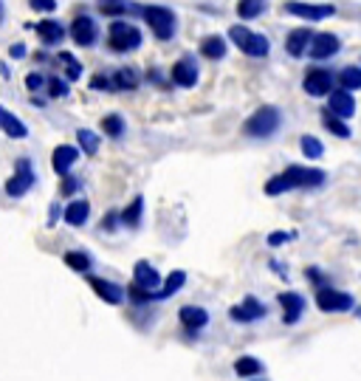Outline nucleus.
Returning a JSON list of instances; mask_svg holds the SVG:
<instances>
[{
    "instance_id": "7",
    "label": "nucleus",
    "mask_w": 361,
    "mask_h": 381,
    "mask_svg": "<svg viewBox=\"0 0 361 381\" xmlns=\"http://www.w3.org/2000/svg\"><path fill=\"white\" fill-rule=\"evenodd\" d=\"M316 308L322 314H347L355 308V299L353 294L347 291H339L333 285H324V288H316Z\"/></svg>"
},
{
    "instance_id": "22",
    "label": "nucleus",
    "mask_w": 361,
    "mask_h": 381,
    "mask_svg": "<svg viewBox=\"0 0 361 381\" xmlns=\"http://www.w3.org/2000/svg\"><path fill=\"white\" fill-rule=\"evenodd\" d=\"M88 218H91V204H88L85 198H74V201H68V207H65V212H63V221H65L68 226L79 229V226H85V224H88Z\"/></svg>"
},
{
    "instance_id": "35",
    "label": "nucleus",
    "mask_w": 361,
    "mask_h": 381,
    "mask_svg": "<svg viewBox=\"0 0 361 381\" xmlns=\"http://www.w3.org/2000/svg\"><path fill=\"white\" fill-rule=\"evenodd\" d=\"M77 141H79V150H82L85 155H96V153H99V136H96L93 130H88V127L77 130Z\"/></svg>"
},
{
    "instance_id": "25",
    "label": "nucleus",
    "mask_w": 361,
    "mask_h": 381,
    "mask_svg": "<svg viewBox=\"0 0 361 381\" xmlns=\"http://www.w3.org/2000/svg\"><path fill=\"white\" fill-rule=\"evenodd\" d=\"M110 82H113V91H136L141 85V74H138V68L124 65L110 77Z\"/></svg>"
},
{
    "instance_id": "20",
    "label": "nucleus",
    "mask_w": 361,
    "mask_h": 381,
    "mask_svg": "<svg viewBox=\"0 0 361 381\" xmlns=\"http://www.w3.org/2000/svg\"><path fill=\"white\" fill-rule=\"evenodd\" d=\"M133 283L155 294V291L161 288V274L155 271V266H152V263H147V260H138V263L133 266Z\"/></svg>"
},
{
    "instance_id": "12",
    "label": "nucleus",
    "mask_w": 361,
    "mask_h": 381,
    "mask_svg": "<svg viewBox=\"0 0 361 381\" xmlns=\"http://www.w3.org/2000/svg\"><path fill=\"white\" fill-rule=\"evenodd\" d=\"M339 51H341V40H339L333 32H319V34L313 37L310 49H308V57H310L313 63H327V60H333Z\"/></svg>"
},
{
    "instance_id": "9",
    "label": "nucleus",
    "mask_w": 361,
    "mask_h": 381,
    "mask_svg": "<svg viewBox=\"0 0 361 381\" xmlns=\"http://www.w3.org/2000/svg\"><path fill=\"white\" fill-rule=\"evenodd\" d=\"M169 79L175 88H195L198 79H201V65L195 60V54H184V57H178L172 71H169Z\"/></svg>"
},
{
    "instance_id": "33",
    "label": "nucleus",
    "mask_w": 361,
    "mask_h": 381,
    "mask_svg": "<svg viewBox=\"0 0 361 381\" xmlns=\"http://www.w3.org/2000/svg\"><path fill=\"white\" fill-rule=\"evenodd\" d=\"M99 127H102V133L110 136V138H122V136L127 133V122H124L122 113H107V116L99 122Z\"/></svg>"
},
{
    "instance_id": "34",
    "label": "nucleus",
    "mask_w": 361,
    "mask_h": 381,
    "mask_svg": "<svg viewBox=\"0 0 361 381\" xmlns=\"http://www.w3.org/2000/svg\"><path fill=\"white\" fill-rule=\"evenodd\" d=\"M299 150H302V155H305L308 161H319V158L324 155V144H322L319 136H313V133H305V136L299 138Z\"/></svg>"
},
{
    "instance_id": "31",
    "label": "nucleus",
    "mask_w": 361,
    "mask_h": 381,
    "mask_svg": "<svg viewBox=\"0 0 361 381\" xmlns=\"http://www.w3.org/2000/svg\"><path fill=\"white\" fill-rule=\"evenodd\" d=\"M336 82H339V88H344V91H361V65H344L339 74H336Z\"/></svg>"
},
{
    "instance_id": "11",
    "label": "nucleus",
    "mask_w": 361,
    "mask_h": 381,
    "mask_svg": "<svg viewBox=\"0 0 361 381\" xmlns=\"http://www.w3.org/2000/svg\"><path fill=\"white\" fill-rule=\"evenodd\" d=\"M265 314H268V308L257 299V297H246L240 305H232L229 308V319L232 322H237V325H251V322H260V319H265Z\"/></svg>"
},
{
    "instance_id": "15",
    "label": "nucleus",
    "mask_w": 361,
    "mask_h": 381,
    "mask_svg": "<svg viewBox=\"0 0 361 381\" xmlns=\"http://www.w3.org/2000/svg\"><path fill=\"white\" fill-rule=\"evenodd\" d=\"M71 37H74V43L77 46H96V40H99V26H96V20L93 18H88V15H79V18H74L71 20Z\"/></svg>"
},
{
    "instance_id": "48",
    "label": "nucleus",
    "mask_w": 361,
    "mask_h": 381,
    "mask_svg": "<svg viewBox=\"0 0 361 381\" xmlns=\"http://www.w3.org/2000/svg\"><path fill=\"white\" fill-rule=\"evenodd\" d=\"M268 266H271V271H277V274H280V277H282V280H285V277H288V271H285V266H282V263H280V260H271V263H268Z\"/></svg>"
},
{
    "instance_id": "53",
    "label": "nucleus",
    "mask_w": 361,
    "mask_h": 381,
    "mask_svg": "<svg viewBox=\"0 0 361 381\" xmlns=\"http://www.w3.org/2000/svg\"><path fill=\"white\" fill-rule=\"evenodd\" d=\"M249 381H265V378H249Z\"/></svg>"
},
{
    "instance_id": "3",
    "label": "nucleus",
    "mask_w": 361,
    "mask_h": 381,
    "mask_svg": "<svg viewBox=\"0 0 361 381\" xmlns=\"http://www.w3.org/2000/svg\"><path fill=\"white\" fill-rule=\"evenodd\" d=\"M138 15H141V20L152 29V34H155L158 43H169V40L175 37V32H178V18H175V12H172L169 6L150 4V6H141Z\"/></svg>"
},
{
    "instance_id": "37",
    "label": "nucleus",
    "mask_w": 361,
    "mask_h": 381,
    "mask_svg": "<svg viewBox=\"0 0 361 381\" xmlns=\"http://www.w3.org/2000/svg\"><path fill=\"white\" fill-rule=\"evenodd\" d=\"M46 91H48V96L63 99V96H68L71 82H68V79H60V77H48V79H46Z\"/></svg>"
},
{
    "instance_id": "44",
    "label": "nucleus",
    "mask_w": 361,
    "mask_h": 381,
    "mask_svg": "<svg viewBox=\"0 0 361 381\" xmlns=\"http://www.w3.org/2000/svg\"><path fill=\"white\" fill-rule=\"evenodd\" d=\"M91 88L93 91H113V82H110V77L96 74V77H91Z\"/></svg>"
},
{
    "instance_id": "18",
    "label": "nucleus",
    "mask_w": 361,
    "mask_h": 381,
    "mask_svg": "<svg viewBox=\"0 0 361 381\" xmlns=\"http://www.w3.org/2000/svg\"><path fill=\"white\" fill-rule=\"evenodd\" d=\"M79 147H74V144H57L54 147V153H51V167H54V172L57 175H68L71 172V167L79 161Z\"/></svg>"
},
{
    "instance_id": "45",
    "label": "nucleus",
    "mask_w": 361,
    "mask_h": 381,
    "mask_svg": "<svg viewBox=\"0 0 361 381\" xmlns=\"http://www.w3.org/2000/svg\"><path fill=\"white\" fill-rule=\"evenodd\" d=\"M43 85H46V79H43L40 74H29V77H26V88H29V91H40Z\"/></svg>"
},
{
    "instance_id": "43",
    "label": "nucleus",
    "mask_w": 361,
    "mask_h": 381,
    "mask_svg": "<svg viewBox=\"0 0 361 381\" xmlns=\"http://www.w3.org/2000/svg\"><path fill=\"white\" fill-rule=\"evenodd\" d=\"M29 6L34 12H43V15H51L57 9V0H29Z\"/></svg>"
},
{
    "instance_id": "41",
    "label": "nucleus",
    "mask_w": 361,
    "mask_h": 381,
    "mask_svg": "<svg viewBox=\"0 0 361 381\" xmlns=\"http://www.w3.org/2000/svg\"><path fill=\"white\" fill-rule=\"evenodd\" d=\"M296 238V232H271L268 238H265V243L271 246V249H280V246H285L288 240H294Z\"/></svg>"
},
{
    "instance_id": "52",
    "label": "nucleus",
    "mask_w": 361,
    "mask_h": 381,
    "mask_svg": "<svg viewBox=\"0 0 361 381\" xmlns=\"http://www.w3.org/2000/svg\"><path fill=\"white\" fill-rule=\"evenodd\" d=\"M355 316H358V319H361V308H355Z\"/></svg>"
},
{
    "instance_id": "39",
    "label": "nucleus",
    "mask_w": 361,
    "mask_h": 381,
    "mask_svg": "<svg viewBox=\"0 0 361 381\" xmlns=\"http://www.w3.org/2000/svg\"><path fill=\"white\" fill-rule=\"evenodd\" d=\"M79 186H82V181L77 178V175H63V183H60V195L63 198H71V195H77L79 193Z\"/></svg>"
},
{
    "instance_id": "21",
    "label": "nucleus",
    "mask_w": 361,
    "mask_h": 381,
    "mask_svg": "<svg viewBox=\"0 0 361 381\" xmlns=\"http://www.w3.org/2000/svg\"><path fill=\"white\" fill-rule=\"evenodd\" d=\"M198 51H201V57H204V60H209V63H221V60L229 54V43H226V37H221V34H206V37L201 40Z\"/></svg>"
},
{
    "instance_id": "2",
    "label": "nucleus",
    "mask_w": 361,
    "mask_h": 381,
    "mask_svg": "<svg viewBox=\"0 0 361 381\" xmlns=\"http://www.w3.org/2000/svg\"><path fill=\"white\" fill-rule=\"evenodd\" d=\"M280 127H282V110H280L277 105H263V108H257V110L243 122V136L263 141V138L277 136Z\"/></svg>"
},
{
    "instance_id": "23",
    "label": "nucleus",
    "mask_w": 361,
    "mask_h": 381,
    "mask_svg": "<svg viewBox=\"0 0 361 381\" xmlns=\"http://www.w3.org/2000/svg\"><path fill=\"white\" fill-rule=\"evenodd\" d=\"M0 130H4L9 138H26L29 136V127H26V122H20L9 108H4L0 105Z\"/></svg>"
},
{
    "instance_id": "16",
    "label": "nucleus",
    "mask_w": 361,
    "mask_h": 381,
    "mask_svg": "<svg viewBox=\"0 0 361 381\" xmlns=\"http://www.w3.org/2000/svg\"><path fill=\"white\" fill-rule=\"evenodd\" d=\"M313 37H316V34H313L308 26L291 29V32H288V37H285V54H288L291 60H302V57L308 54L310 43H313Z\"/></svg>"
},
{
    "instance_id": "29",
    "label": "nucleus",
    "mask_w": 361,
    "mask_h": 381,
    "mask_svg": "<svg viewBox=\"0 0 361 381\" xmlns=\"http://www.w3.org/2000/svg\"><path fill=\"white\" fill-rule=\"evenodd\" d=\"M63 263H65L71 271H77V274H91V269H93V257H91L88 252H82V249L65 252V254H63Z\"/></svg>"
},
{
    "instance_id": "6",
    "label": "nucleus",
    "mask_w": 361,
    "mask_h": 381,
    "mask_svg": "<svg viewBox=\"0 0 361 381\" xmlns=\"http://www.w3.org/2000/svg\"><path fill=\"white\" fill-rule=\"evenodd\" d=\"M339 88L336 82V74L324 65H310L302 77V91L310 96V99H327L333 91Z\"/></svg>"
},
{
    "instance_id": "38",
    "label": "nucleus",
    "mask_w": 361,
    "mask_h": 381,
    "mask_svg": "<svg viewBox=\"0 0 361 381\" xmlns=\"http://www.w3.org/2000/svg\"><path fill=\"white\" fill-rule=\"evenodd\" d=\"M127 297H130V302H133V305H138V308H144L147 302H155V294H152V291H147V288H141V285H136V283L127 288Z\"/></svg>"
},
{
    "instance_id": "26",
    "label": "nucleus",
    "mask_w": 361,
    "mask_h": 381,
    "mask_svg": "<svg viewBox=\"0 0 361 381\" xmlns=\"http://www.w3.org/2000/svg\"><path fill=\"white\" fill-rule=\"evenodd\" d=\"M263 373H265V367H263L260 359H254V356H240V359H235V375H240L243 381L260 378Z\"/></svg>"
},
{
    "instance_id": "49",
    "label": "nucleus",
    "mask_w": 361,
    "mask_h": 381,
    "mask_svg": "<svg viewBox=\"0 0 361 381\" xmlns=\"http://www.w3.org/2000/svg\"><path fill=\"white\" fill-rule=\"evenodd\" d=\"M0 77H4V79H9V77H12V71H9V65H6V63H0Z\"/></svg>"
},
{
    "instance_id": "40",
    "label": "nucleus",
    "mask_w": 361,
    "mask_h": 381,
    "mask_svg": "<svg viewBox=\"0 0 361 381\" xmlns=\"http://www.w3.org/2000/svg\"><path fill=\"white\" fill-rule=\"evenodd\" d=\"M305 277H308V283L313 285V291H316V288L330 285V283H327V277H324V271H322V269H316V266H308V269H305Z\"/></svg>"
},
{
    "instance_id": "36",
    "label": "nucleus",
    "mask_w": 361,
    "mask_h": 381,
    "mask_svg": "<svg viewBox=\"0 0 361 381\" xmlns=\"http://www.w3.org/2000/svg\"><path fill=\"white\" fill-rule=\"evenodd\" d=\"M60 63H65V77H68V82H77V79L82 77V63H79L74 54L60 51Z\"/></svg>"
},
{
    "instance_id": "4",
    "label": "nucleus",
    "mask_w": 361,
    "mask_h": 381,
    "mask_svg": "<svg viewBox=\"0 0 361 381\" xmlns=\"http://www.w3.org/2000/svg\"><path fill=\"white\" fill-rule=\"evenodd\" d=\"M229 43H235V49L243 51V54L251 57V60H265V57L271 54L268 37L260 34V32H251V29L243 26V23H235V26L229 29Z\"/></svg>"
},
{
    "instance_id": "10",
    "label": "nucleus",
    "mask_w": 361,
    "mask_h": 381,
    "mask_svg": "<svg viewBox=\"0 0 361 381\" xmlns=\"http://www.w3.org/2000/svg\"><path fill=\"white\" fill-rule=\"evenodd\" d=\"M34 183H37V175H34V169H32V161H29V158H20V161H18V172L6 181V195H9V198H23V195L32 193Z\"/></svg>"
},
{
    "instance_id": "5",
    "label": "nucleus",
    "mask_w": 361,
    "mask_h": 381,
    "mask_svg": "<svg viewBox=\"0 0 361 381\" xmlns=\"http://www.w3.org/2000/svg\"><path fill=\"white\" fill-rule=\"evenodd\" d=\"M141 43H144V34H141L138 26H133L127 20H113L110 23V29H107V46H110V51L130 54V51L141 49Z\"/></svg>"
},
{
    "instance_id": "30",
    "label": "nucleus",
    "mask_w": 361,
    "mask_h": 381,
    "mask_svg": "<svg viewBox=\"0 0 361 381\" xmlns=\"http://www.w3.org/2000/svg\"><path fill=\"white\" fill-rule=\"evenodd\" d=\"M141 218H144V198L136 195V198L127 204V209H122V226L138 229V226H141Z\"/></svg>"
},
{
    "instance_id": "46",
    "label": "nucleus",
    "mask_w": 361,
    "mask_h": 381,
    "mask_svg": "<svg viewBox=\"0 0 361 381\" xmlns=\"http://www.w3.org/2000/svg\"><path fill=\"white\" fill-rule=\"evenodd\" d=\"M63 212H65V209H63L60 204H51V207H48V226H57V221L63 218Z\"/></svg>"
},
{
    "instance_id": "13",
    "label": "nucleus",
    "mask_w": 361,
    "mask_h": 381,
    "mask_svg": "<svg viewBox=\"0 0 361 381\" xmlns=\"http://www.w3.org/2000/svg\"><path fill=\"white\" fill-rule=\"evenodd\" d=\"M88 285L93 288V294L102 299V302H107V305H122L124 302V297H127V291L119 285V283H110V280H105V277H93V274H88Z\"/></svg>"
},
{
    "instance_id": "51",
    "label": "nucleus",
    "mask_w": 361,
    "mask_h": 381,
    "mask_svg": "<svg viewBox=\"0 0 361 381\" xmlns=\"http://www.w3.org/2000/svg\"><path fill=\"white\" fill-rule=\"evenodd\" d=\"M99 4H124V0H99Z\"/></svg>"
},
{
    "instance_id": "28",
    "label": "nucleus",
    "mask_w": 361,
    "mask_h": 381,
    "mask_svg": "<svg viewBox=\"0 0 361 381\" xmlns=\"http://www.w3.org/2000/svg\"><path fill=\"white\" fill-rule=\"evenodd\" d=\"M322 124H324V130L327 133H333L336 138H350L353 136V130L347 127V119H341V116H336L333 110H322Z\"/></svg>"
},
{
    "instance_id": "27",
    "label": "nucleus",
    "mask_w": 361,
    "mask_h": 381,
    "mask_svg": "<svg viewBox=\"0 0 361 381\" xmlns=\"http://www.w3.org/2000/svg\"><path fill=\"white\" fill-rule=\"evenodd\" d=\"M184 285H187V274H184V271H169L166 280L161 283V288L155 291V299H169V297H175Z\"/></svg>"
},
{
    "instance_id": "42",
    "label": "nucleus",
    "mask_w": 361,
    "mask_h": 381,
    "mask_svg": "<svg viewBox=\"0 0 361 381\" xmlns=\"http://www.w3.org/2000/svg\"><path fill=\"white\" fill-rule=\"evenodd\" d=\"M119 224H122V212L110 209V212L105 215V221H102V232H116V229H119Z\"/></svg>"
},
{
    "instance_id": "17",
    "label": "nucleus",
    "mask_w": 361,
    "mask_h": 381,
    "mask_svg": "<svg viewBox=\"0 0 361 381\" xmlns=\"http://www.w3.org/2000/svg\"><path fill=\"white\" fill-rule=\"evenodd\" d=\"M178 319H180V325L187 328L190 339H195V336H198V330L209 325V311H206V308H201V305H184V308L178 311Z\"/></svg>"
},
{
    "instance_id": "47",
    "label": "nucleus",
    "mask_w": 361,
    "mask_h": 381,
    "mask_svg": "<svg viewBox=\"0 0 361 381\" xmlns=\"http://www.w3.org/2000/svg\"><path fill=\"white\" fill-rule=\"evenodd\" d=\"M9 57H12V60H23V57H29V49H26L23 43H15V46L9 49Z\"/></svg>"
},
{
    "instance_id": "32",
    "label": "nucleus",
    "mask_w": 361,
    "mask_h": 381,
    "mask_svg": "<svg viewBox=\"0 0 361 381\" xmlns=\"http://www.w3.org/2000/svg\"><path fill=\"white\" fill-rule=\"evenodd\" d=\"M268 9V0H237V18L240 20H257Z\"/></svg>"
},
{
    "instance_id": "50",
    "label": "nucleus",
    "mask_w": 361,
    "mask_h": 381,
    "mask_svg": "<svg viewBox=\"0 0 361 381\" xmlns=\"http://www.w3.org/2000/svg\"><path fill=\"white\" fill-rule=\"evenodd\" d=\"M4 18H6V9H4V0H0V23H4Z\"/></svg>"
},
{
    "instance_id": "19",
    "label": "nucleus",
    "mask_w": 361,
    "mask_h": 381,
    "mask_svg": "<svg viewBox=\"0 0 361 381\" xmlns=\"http://www.w3.org/2000/svg\"><path fill=\"white\" fill-rule=\"evenodd\" d=\"M327 110H333V113L341 116V119H353V116H355V96H353V91L336 88V91L327 96Z\"/></svg>"
},
{
    "instance_id": "1",
    "label": "nucleus",
    "mask_w": 361,
    "mask_h": 381,
    "mask_svg": "<svg viewBox=\"0 0 361 381\" xmlns=\"http://www.w3.org/2000/svg\"><path fill=\"white\" fill-rule=\"evenodd\" d=\"M324 181H327V172H324V169L291 164V167H285L282 172H277L274 178L265 181L263 193L274 198V195L291 193V189H319V186H324Z\"/></svg>"
},
{
    "instance_id": "14",
    "label": "nucleus",
    "mask_w": 361,
    "mask_h": 381,
    "mask_svg": "<svg viewBox=\"0 0 361 381\" xmlns=\"http://www.w3.org/2000/svg\"><path fill=\"white\" fill-rule=\"evenodd\" d=\"M277 305L282 308V322H285V325H296V322L302 319L308 302H305V297L296 294V291H282V294H277Z\"/></svg>"
},
{
    "instance_id": "8",
    "label": "nucleus",
    "mask_w": 361,
    "mask_h": 381,
    "mask_svg": "<svg viewBox=\"0 0 361 381\" xmlns=\"http://www.w3.org/2000/svg\"><path fill=\"white\" fill-rule=\"evenodd\" d=\"M282 12L305 20V23H319V20L333 18L336 6L333 4H305V0H288V4H282Z\"/></svg>"
},
{
    "instance_id": "24",
    "label": "nucleus",
    "mask_w": 361,
    "mask_h": 381,
    "mask_svg": "<svg viewBox=\"0 0 361 381\" xmlns=\"http://www.w3.org/2000/svg\"><path fill=\"white\" fill-rule=\"evenodd\" d=\"M34 32H37V37H40L43 46H57V43H63V37H65V29H63L60 20H40V23L34 26Z\"/></svg>"
}]
</instances>
